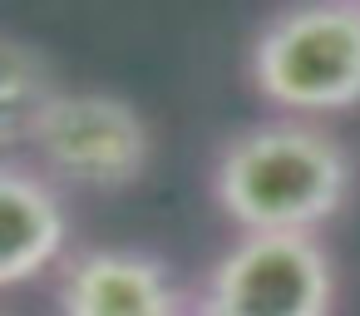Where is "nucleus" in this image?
Segmentation results:
<instances>
[{"mask_svg":"<svg viewBox=\"0 0 360 316\" xmlns=\"http://www.w3.org/2000/svg\"><path fill=\"white\" fill-rule=\"evenodd\" d=\"M350 153L316 124L242 129L212 168V198L242 232H316L350 193Z\"/></svg>","mask_w":360,"mask_h":316,"instance_id":"obj_1","label":"nucleus"},{"mask_svg":"<svg viewBox=\"0 0 360 316\" xmlns=\"http://www.w3.org/2000/svg\"><path fill=\"white\" fill-rule=\"evenodd\" d=\"M252 84L286 114H340L360 104V6L281 11L252 40Z\"/></svg>","mask_w":360,"mask_h":316,"instance_id":"obj_2","label":"nucleus"},{"mask_svg":"<svg viewBox=\"0 0 360 316\" xmlns=\"http://www.w3.org/2000/svg\"><path fill=\"white\" fill-rule=\"evenodd\" d=\"M335 267L316 232H247L207 272V316H330Z\"/></svg>","mask_w":360,"mask_h":316,"instance_id":"obj_3","label":"nucleus"},{"mask_svg":"<svg viewBox=\"0 0 360 316\" xmlns=\"http://www.w3.org/2000/svg\"><path fill=\"white\" fill-rule=\"evenodd\" d=\"M30 153L65 183L114 193L143 178L153 158L148 119L119 94H55L35 129L25 134Z\"/></svg>","mask_w":360,"mask_h":316,"instance_id":"obj_4","label":"nucleus"},{"mask_svg":"<svg viewBox=\"0 0 360 316\" xmlns=\"http://www.w3.org/2000/svg\"><path fill=\"white\" fill-rule=\"evenodd\" d=\"M60 316H183V296L158 257L99 247L65 262Z\"/></svg>","mask_w":360,"mask_h":316,"instance_id":"obj_5","label":"nucleus"},{"mask_svg":"<svg viewBox=\"0 0 360 316\" xmlns=\"http://www.w3.org/2000/svg\"><path fill=\"white\" fill-rule=\"evenodd\" d=\"M0 227H6V252H0V282L6 286L40 277L65 252L70 237L60 193L40 173L20 168L15 158L0 168Z\"/></svg>","mask_w":360,"mask_h":316,"instance_id":"obj_6","label":"nucleus"},{"mask_svg":"<svg viewBox=\"0 0 360 316\" xmlns=\"http://www.w3.org/2000/svg\"><path fill=\"white\" fill-rule=\"evenodd\" d=\"M50 99H55V84H50L45 55L20 35H6L0 40V139L11 148L25 144V134L35 129Z\"/></svg>","mask_w":360,"mask_h":316,"instance_id":"obj_7","label":"nucleus"},{"mask_svg":"<svg viewBox=\"0 0 360 316\" xmlns=\"http://www.w3.org/2000/svg\"><path fill=\"white\" fill-rule=\"evenodd\" d=\"M193 316H207V311H193Z\"/></svg>","mask_w":360,"mask_h":316,"instance_id":"obj_8","label":"nucleus"},{"mask_svg":"<svg viewBox=\"0 0 360 316\" xmlns=\"http://www.w3.org/2000/svg\"><path fill=\"white\" fill-rule=\"evenodd\" d=\"M6 316H15V311H6Z\"/></svg>","mask_w":360,"mask_h":316,"instance_id":"obj_9","label":"nucleus"}]
</instances>
